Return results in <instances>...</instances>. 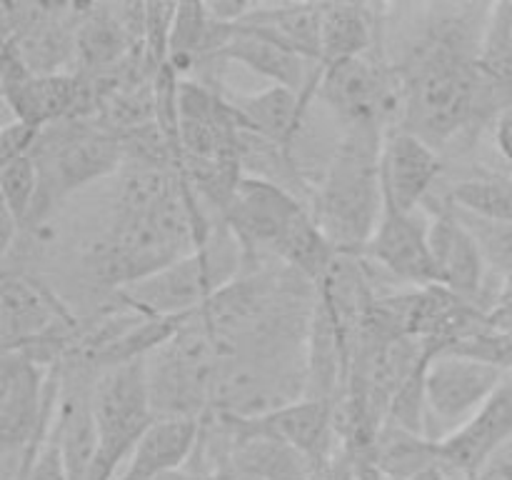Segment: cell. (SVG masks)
Here are the masks:
<instances>
[{"mask_svg":"<svg viewBox=\"0 0 512 480\" xmlns=\"http://www.w3.org/2000/svg\"><path fill=\"white\" fill-rule=\"evenodd\" d=\"M0 328L3 350L55 345L65 358L80 335L78 320L68 308L43 283L23 273H5L0 285Z\"/></svg>","mask_w":512,"mask_h":480,"instance_id":"52a82bcc","label":"cell"},{"mask_svg":"<svg viewBox=\"0 0 512 480\" xmlns=\"http://www.w3.org/2000/svg\"><path fill=\"white\" fill-rule=\"evenodd\" d=\"M245 273L243 245L223 223L210 238L155 273L153 278L120 290V300L130 308L155 318H188L203 310L215 295Z\"/></svg>","mask_w":512,"mask_h":480,"instance_id":"7a4b0ae2","label":"cell"},{"mask_svg":"<svg viewBox=\"0 0 512 480\" xmlns=\"http://www.w3.org/2000/svg\"><path fill=\"white\" fill-rule=\"evenodd\" d=\"M512 440V373L503 380L493 398L450 438L438 443V463L458 473L480 475L485 465Z\"/></svg>","mask_w":512,"mask_h":480,"instance_id":"8fae6325","label":"cell"},{"mask_svg":"<svg viewBox=\"0 0 512 480\" xmlns=\"http://www.w3.org/2000/svg\"><path fill=\"white\" fill-rule=\"evenodd\" d=\"M238 25L268 35L310 63L320 65V5L260 3Z\"/></svg>","mask_w":512,"mask_h":480,"instance_id":"e0dca14e","label":"cell"},{"mask_svg":"<svg viewBox=\"0 0 512 480\" xmlns=\"http://www.w3.org/2000/svg\"><path fill=\"white\" fill-rule=\"evenodd\" d=\"M0 190H3V210H8L23 228L33 215L40 195V170L33 155H23L0 165Z\"/></svg>","mask_w":512,"mask_h":480,"instance_id":"ffe728a7","label":"cell"},{"mask_svg":"<svg viewBox=\"0 0 512 480\" xmlns=\"http://www.w3.org/2000/svg\"><path fill=\"white\" fill-rule=\"evenodd\" d=\"M315 95L323 98L343 128L373 123L388 130L390 118L400 113V80L368 53L320 68Z\"/></svg>","mask_w":512,"mask_h":480,"instance_id":"ba28073f","label":"cell"},{"mask_svg":"<svg viewBox=\"0 0 512 480\" xmlns=\"http://www.w3.org/2000/svg\"><path fill=\"white\" fill-rule=\"evenodd\" d=\"M373 8L353 3H320V68L365 55L373 48Z\"/></svg>","mask_w":512,"mask_h":480,"instance_id":"ac0fdd59","label":"cell"},{"mask_svg":"<svg viewBox=\"0 0 512 480\" xmlns=\"http://www.w3.org/2000/svg\"><path fill=\"white\" fill-rule=\"evenodd\" d=\"M480 475L483 480H512V443L505 445Z\"/></svg>","mask_w":512,"mask_h":480,"instance_id":"603a6c76","label":"cell"},{"mask_svg":"<svg viewBox=\"0 0 512 480\" xmlns=\"http://www.w3.org/2000/svg\"><path fill=\"white\" fill-rule=\"evenodd\" d=\"M450 205L478 218L512 223V180L500 178V175L463 180L455 185Z\"/></svg>","mask_w":512,"mask_h":480,"instance_id":"d6986e66","label":"cell"},{"mask_svg":"<svg viewBox=\"0 0 512 480\" xmlns=\"http://www.w3.org/2000/svg\"><path fill=\"white\" fill-rule=\"evenodd\" d=\"M443 173V163L433 145L408 130L393 128L385 133L380 153V183L385 205L398 213L423 210L435 180Z\"/></svg>","mask_w":512,"mask_h":480,"instance_id":"30bf717a","label":"cell"},{"mask_svg":"<svg viewBox=\"0 0 512 480\" xmlns=\"http://www.w3.org/2000/svg\"><path fill=\"white\" fill-rule=\"evenodd\" d=\"M363 258L373 260L390 278L403 283H413L418 288L438 285L430 253V220H425L423 210L398 213L385 205L383 218L365 245Z\"/></svg>","mask_w":512,"mask_h":480,"instance_id":"9c48e42d","label":"cell"},{"mask_svg":"<svg viewBox=\"0 0 512 480\" xmlns=\"http://www.w3.org/2000/svg\"><path fill=\"white\" fill-rule=\"evenodd\" d=\"M203 438V420L198 418H155L135 445L128 465L118 480H160L183 470L198 453Z\"/></svg>","mask_w":512,"mask_h":480,"instance_id":"5bb4252c","label":"cell"},{"mask_svg":"<svg viewBox=\"0 0 512 480\" xmlns=\"http://www.w3.org/2000/svg\"><path fill=\"white\" fill-rule=\"evenodd\" d=\"M388 130L363 123L343 128L310 198V213L338 253L363 255L385 210L380 153Z\"/></svg>","mask_w":512,"mask_h":480,"instance_id":"6da1fadb","label":"cell"},{"mask_svg":"<svg viewBox=\"0 0 512 480\" xmlns=\"http://www.w3.org/2000/svg\"><path fill=\"white\" fill-rule=\"evenodd\" d=\"M430 253L440 288L475 303L485 288V255L455 210H438L430 218Z\"/></svg>","mask_w":512,"mask_h":480,"instance_id":"7c38bea8","label":"cell"},{"mask_svg":"<svg viewBox=\"0 0 512 480\" xmlns=\"http://www.w3.org/2000/svg\"><path fill=\"white\" fill-rule=\"evenodd\" d=\"M235 420L253 433L270 435V438L290 445L303 458L325 460V453L330 448V430H333V403L303 398L298 403L275 410V413L263 415V418Z\"/></svg>","mask_w":512,"mask_h":480,"instance_id":"9a60e30c","label":"cell"},{"mask_svg":"<svg viewBox=\"0 0 512 480\" xmlns=\"http://www.w3.org/2000/svg\"><path fill=\"white\" fill-rule=\"evenodd\" d=\"M30 155L40 170V195L30 220H38L75 190L118 173L125 163L120 135L95 120H58L45 125Z\"/></svg>","mask_w":512,"mask_h":480,"instance_id":"3957f363","label":"cell"},{"mask_svg":"<svg viewBox=\"0 0 512 480\" xmlns=\"http://www.w3.org/2000/svg\"><path fill=\"white\" fill-rule=\"evenodd\" d=\"M40 130L43 128L20 123V120H13V123L5 125L3 133H0V158H3V163L33 153L35 143L40 138Z\"/></svg>","mask_w":512,"mask_h":480,"instance_id":"44dd1931","label":"cell"},{"mask_svg":"<svg viewBox=\"0 0 512 480\" xmlns=\"http://www.w3.org/2000/svg\"><path fill=\"white\" fill-rule=\"evenodd\" d=\"M508 373L470 355L438 350L423 373L425 438L443 443L463 428L503 385Z\"/></svg>","mask_w":512,"mask_h":480,"instance_id":"5b68a950","label":"cell"},{"mask_svg":"<svg viewBox=\"0 0 512 480\" xmlns=\"http://www.w3.org/2000/svg\"><path fill=\"white\" fill-rule=\"evenodd\" d=\"M225 98L230 100L245 128L275 140L293 153L308 113V98L283 85H270L250 95H225Z\"/></svg>","mask_w":512,"mask_h":480,"instance_id":"2e32d148","label":"cell"},{"mask_svg":"<svg viewBox=\"0 0 512 480\" xmlns=\"http://www.w3.org/2000/svg\"><path fill=\"white\" fill-rule=\"evenodd\" d=\"M23 480H68V473H65L63 455H60L58 443H55L53 433L48 430V438L40 445L38 455L33 458V463L25 470Z\"/></svg>","mask_w":512,"mask_h":480,"instance_id":"7402d4cb","label":"cell"},{"mask_svg":"<svg viewBox=\"0 0 512 480\" xmlns=\"http://www.w3.org/2000/svg\"><path fill=\"white\" fill-rule=\"evenodd\" d=\"M308 205L288 190L255 178H243L223 213V225L245 253V273L260 270V260H278L285 238Z\"/></svg>","mask_w":512,"mask_h":480,"instance_id":"8992f818","label":"cell"},{"mask_svg":"<svg viewBox=\"0 0 512 480\" xmlns=\"http://www.w3.org/2000/svg\"><path fill=\"white\" fill-rule=\"evenodd\" d=\"M93 413L98 425V455L90 480H113L155 420L145 358L95 370Z\"/></svg>","mask_w":512,"mask_h":480,"instance_id":"277c9868","label":"cell"},{"mask_svg":"<svg viewBox=\"0 0 512 480\" xmlns=\"http://www.w3.org/2000/svg\"><path fill=\"white\" fill-rule=\"evenodd\" d=\"M220 58L235 60V63L253 70V73L268 78L273 85L295 90V93H300L308 100L318 93L320 65L310 63L303 55L293 53L290 48L280 45L278 40L268 38L263 33H255V30L235 25L233 35H230Z\"/></svg>","mask_w":512,"mask_h":480,"instance_id":"4fadbf2b","label":"cell"}]
</instances>
